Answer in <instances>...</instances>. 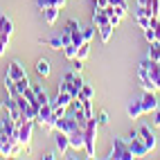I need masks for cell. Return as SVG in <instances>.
Listing matches in <instances>:
<instances>
[{"label": "cell", "mask_w": 160, "mask_h": 160, "mask_svg": "<svg viewBox=\"0 0 160 160\" xmlns=\"http://www.w3.org/2000/svg\"><path fill=\"white\" fill-rule=\"evenodd\" d=\"M97 117H90L83 129V151L86 158H95V142H97Z\"/></svg>", "instance_id": "cell-1"}, {"label": "cell", "mask_w": 160, "mask_h": 160, "mask_svg": "<svg viewBox=\"0 0 160 160\" xmlns=\"http://www.w3.org/2000/svg\"><path fill=\"white\" fill-rule=\"evenodd\" d=\"M36 124L41 129H52L54 131V124H57V117H54V108H52V104H43L38 108V117H36Z\"/></svg>", "instance_id": "cell-2"}, {"label": "cell", "mask_w": 160, "mask_h": 160, "mask_svg": "<svg viewBox=\"0 0 160 160\" xmlns=\"http://www.w3.org/2000/svg\"><path fill=\"white\" fill-rule=\"evenodd\" d=\"M126 142H129V149H131L133 158H147L149 156V147L142 142V138H140L138 131H131L129 138H126Z\"/></svg>", "instance_id": "cell-3"}, {"label": "cell", "mask_w": 160, "mask_h": 160, "mask_svg": "<svg viewBox=\"0 0 160 160\" xmlns=\"http://www.w3.org/2000/svg\"><path fill=\"white\" fill-rule=\"evenodd\" d=\"M108 158H115V160H133V153L129 149V142L122 140V138H113V151Z\"/></svg>", "instance_id": "cell-4"}, {"label": "cell", "mask_w": 160, "mask_h": 160, "mask_svg": "<svg viewBox=\"0 0 160 160\" xmlns=\"http://www.w3.org/2000/svg\"><path fill=\"white\" fill-rule=\"evenodd\" d=\"M54 129L57 131H63V133H72V131H77V129H81V126L77 124V120L72 117V113L70 115H63V117H59L57 120V124H54Z\"/></svg>", "instance_id": "cell-5"}, {"label": "cell", "mask_w": 160, "mask_h": 160, "mask_svg": "<svg viewBox=\"0 0 160 160\" xmlns=\"http://www.w3.org/2000/svg\"><path fill=\"white\" fill-rule=\"evenodd\" d=\"M140 102H142V111H144V115H147V113H153L158 106H160V99L156 97L153 90H144V97H142Z\"/></svg>", "instance_id": "cell-6"}, {"label": "cell", "mask_w": 160, "mask_h": 160, "mask_svg": "<svg viewBox=\"0 0 160 160\" xmlns=\"http://www.w3.org/2000/svg\"><path fill=\"white\" fill-rule=\"evenodd\" d=\"M34 124L36 122H23V124H18V140H20V144L23 147H27L29 142H32V131H34Z\"/></svg>", "instance_id": "cell-7"}, {"label": "cell", "mask_w": 160, "mask_h": 160, "mask_svg": "<svg viewBox=\"0 0 160 160\" xmlns=\"http://www.w3.org/2000/svg\"><path fill=\"white\" fill-rule=\"evenodd\" d=\"M54 144H57V151H59L61 156H66V151L70 149V138H68V133L54 129Z\"/></svg>", "instance_id": "cell-8"}, {"label": "cell", "mask_w": 160, "mask_h": 160, "mask_svg": "<svg viewBox=\"0 0 160 160\" xmlns=\"http://www.w3.org/2000/svg\"><path fill=\"white\" fill-rule=\"evenodd\" d=\"M70 149H74V151H83V129H77V131H72L70 135Z\"/></svg>", "instance_id": "cell-9"}, {"label": "cell", "mask_w": 160, "mask_h": 160, "mask_svg": "<svg viewBox=\"0 0 160 160\" xmlns=\"http://www.w3.org/2000/svg\"><path fill=\"white\" fill-rule=\"evenodd\" d=\"M133 16H135V20H138V25H140L142 29H147V27H151V18L147 16V7H140V5H138V7H135V12H133Z\"/></svg>", "instance_id": "cell-10"}, {"label": "cell", "mask_w": 160, "mask_h": 160, "mask_svg": "<svg viewBox=\"0 0 160 160\" xmlns=\"http://www.w3.org/2000/svg\"><path fill=\"white\" fill-rule=\"evenodd\" d=\"M138 133H140L142 142L149 147V151H153V149H156V135L151 133V129H149V126H140V129H138Z\"/></svg>", "instance_id": "cell-11"}, {"label": "cell", "mask_w": 160, "mask_h": 160, "mask_svg": "<svg viewBox=\"0 0 160 160\" xmlns=\"http://www.w3.org/2000/svg\"><path fill=\"white\" fill-rule=\"evenodd\" d=\"M7 77H12L14 81L23 79V77H25V68L20 66L18 61H12V63H9V66H7Z\"/></svg>", "instance_id": "cell-12"}, {"label": "cell", "mask_w": 160, "mask_h": 160, "mask_svg": "<svg viewBox=\"0 0 160 160\" xmlns=\"http://www.w3.org/2000/svg\"><path fill=\"white\" fill-rule=\"evenodd\" d=\"M59 12H61V9L54 7V5L45 7V9H43V20H45L48 25H54V23H57V18H59Z\"/></svg>", "instance_id": "cell-13"}, {"label": "cell", "mask_w": 160, "mask_h": 160, "mask_svg": "<svg viewBox=\"0 0 160 160\" xmlns=\"http://www.w3.org/2000/svg\"><path fill=\"white\" fill-rule=\"evenodd\" d=\"M0 34H2L5 38H12V34H14V23H12V18L0 16Z\"/></svg>", "instance_id": "cell-14"}, {"label": "cell", "mask_w": 160, "mask_h": 160, "mask_svg": "<svg viewBox=\"0 0 160 160\" xmlns=\"http://www.w3.org/2000/svg\"><path fill=\"white\" fill-rule=\"evenodd\" d=\"M149 77H151V81L156 83V90H160V63L158 61H151V66H149Z\"/></svg>", "instance_id": "cell-15"}, {"label": "cell", "mask_w": 160, "mask_h": 160, "mask_svg": "<svg viewBox=\"0 0 160 160\" xmlns=\"http://www.w3.org/2000/svg\"><path fill=\"white\" fill-rule=\"evenodd\" d=\"M126 113H129V117H133V120H138L140 115H144L142 111V102H129V106H126Z\"/></svg>", "instance_id": "cell-16"}, {"label": "cell", "mask_w": 160, "mask_h": 160, "mask_svg": "<svg viewBox=\"0 0 160 160\" xmlns=\"http://www.w3.org/2000/svg\"><path fill=\"white\" fill-rule=\"evenodd\" d=\"M97 32H99L102 43H108V41H111V36H113V32H115V27H113L111 23H104V25H99V27H97Z\"/></svg>", "instance_id": "cell-17"}, {"label": "cell", "mask_w": 160, "mask_h": 160, "mask_svg": "<svg viewBox=\"0 0 160 160\" xmlns=\"http://www.w3.org/2000/svg\"><path fill=\"white\" fill-rule=\"evenodd\" d=\"M52 104H59V106H68L72 104V95H70V90H59V95H57V99H50Z\"/></svg>", "instance_id": "cell-18"}, {"label": "cell", "mask_w": 160, "mask_h": 160, "mask_svg": "<svg viewBox=\"0 0 160 160\" xmlns=\"http://www.w3.org/2000/svg\"><path fill=\"white\" fill-rule=\"evenodd\" d=\"M104 23H108V14L104 12V9H99V7H95V12H92V25H104Z\"/></svg>", "instance_id": "cell-19"}, {"label": "cell", "mask_w": 160, "mask_h": 160, "mask_svg": "<svg viewBox=\"0 0 160 160\" xmlns=\"http://www.w3.org/2000/svg\"><path fill=\"white\" fill-rule=\"evenodd\" d=\"M81 88H83V81H81L79 74H74V79L70 81V95H72V99H77V97H79Z\"/></svg>", "instance_id": "cell-20"}, {"label": "cell", "mask_w": 160, "mask_h": 160, "mask_svg": "<svg viewBox=\"0 0 160 160\" xmlns=\"http://www.w3.org/2000/svg\"><path fill=\"white\" fill-rule=\"evenodd\" d=\"M34 92H36V102H38V106H43V104H48L50 102V97H48V92H45V88L41 86V83H34Z\"/></svg>", "instance_id": "cell-21"}, {"label": "cell", "mask_w": 160, "mask_h": 160, "mask_svg": "<svg viewBox=\"0 0 160 160\" xmlns=\"http://www.w3.org/2000/svg\"><path fill=\"white\" fill-rule=\"evenodd\" d=\"M147 57L151 59V61H160V41H151V43H149Z\"/></svg>", "instance_id": "cell-22"}, {"label": "cell", "mask_w": 160, "mask_h": 160, "mask_svg": "<svg viewBox=\"0 0 160 160\" xmlns=\"http://www.w3.org/2000/svg\"><path fill=\"white\" fill-rule=\"evenodd\" d=\"M72 117L77 120V124L81 126V129H86V124H88V117H86V113H83V108H72Z\"/></svg>", "instance_id": "cell-23"}, {"label": "cell", "mask_w": 160, "mask_h": 160, "mask_svg": "<svg viewBox=\"0 0 160 160\" xmlns=\"http://www.w3.org/2000/svg\"><path fill=\"white\" fill-rule=\"evenodd\" d=\"M160 14V0H149V5H147V16L149 18H158Z\"/></svg>", "instance_id": "cell-24"}, {"label": "cell", "mask_w": 160, "mask_h": 160, "mask_svg": "<svg viewBox=\"0 0 160 160\" xmlns=\"http://www.w3.org/2000/svg\"><path fill=\"white\" fill-rule=\"evenodd\" d=\"M36 72L41 74V77H48L50 74V61L48 59H38L36 61Z\"/></svg>", "instance_id": "cell-25"}, {"label": "cell", "mask_w": 160, "mask_h": 160, "mask_svg": "<svg viewBox=\"0 0 160 160\" xmlns=\"http://www.w3.org/2000/svg\"><path fill=\"white\" fill-rule=\"evenodd\" d=\"M43 45H50L52 50H63V43H61V36H52V38H43L41 41Z\"/></svg>", "instance_id": "cell-26"}, {"label": "cell", "mask_w": 160, "mask_h": 160, "mask_svg": "<svg viewBox=\"0 0 160 160\" xmlns=\"http://www.w3.org/2000/svg\"><path fill=\"white\" fill-rule=\"evenodd\" d=\"M81 32H83V41L86 43H90V41L97 36V25H90V27H81Z\"/></svg>", "instance_id": "cell-27"}, {"label": "cell", "mask_w": 160, "mask_h": 160, "mask_svg": "<svg viewBox=\"0 0 160 160\" xmlns=\"http://www.w3.org/2000/svg\"><path fill=\"white\" fill-rule=\"evenodd\" d=\"M61 43H63V48L72 43V32H70V27H68V25L61 29Z\"/></svg>", "instance_id": "cell-28"}, {"label": "cell", "mask_w": 160, "mask_h": 160, "mask_svg": "<svg viewBox=\"0 0 160 160\" xmlns=\"http://www.w3.org/2000/svg\"><path fill=\"white\" fill-rule=\"evenodd\" d=\"M77 50H79L77 45H74V43H70V45H66V48H63V54H66V59H68V61H72L74 57H77Z\"/></svg>", "instance_id": "cell-29"}, {"label": "cell", "mask_w": 160, "mask_h": 160, "mask_svg": "<svg viewBox=\"0 0 160 160\" xmlns=\"http://www.w3.org/2000/svg\"><path fill=\"white\" fill-rule=\"evenodd\" d=\"M27 88H29V79H27V74H25L23 79H18V81H16V92H18V95H23Z\"/></svg>", "instance_id": "cell-30"}, {"label": "cell", "mask_w": 160, "mask_h": 160, "mask_svg": "<svg viewBox=\"0 0 160 160\" xmlns=\"http://www.w3.org/2000/svg\"><path fill=\"white\" fill-rule=\"evenodd\" d=\"M5 88H7V92L12 95V97H16V95H18V92H16V81H14L12 77H5Z\"/></svg>", "instance_id": "cell-31"}, {"label": "cell", "mask_w": 160, "mask_h": 160, "mask_svg": "<svg viewBox=\"0 0 160 160\" xmlns=\"http://www.w3.org/2000/svg\"><path fill=\"white\" fill-rule=\"evenodd\" d=\"M88 54H90V43H81V45H79V50H77V57L86 61V59H88Z\"/></svg>", "instance_id": "cell-32"}, {"label": "cell", "mask_w": 160, "mask_h": 160, "mask_svg": "<svg viewBox=\"0 0 160 160\" xmlns=\"http://www.w3.org/2000/svg\"><path fill=\"white\" fill-rule=\"evenodd\" d=\"M92 95H95V90L88 86V83H83V88H81V92H79V97H81V99H92Z\"/></svg>", "instance_id": "cell-33"}, {"label": "cell", "mask_w": 160, "mask_h": 160, "mask_svg": "<svg viewBox=\"0 0 160 160\" xmlns=\"http://www.w3.org/2000/svg\"><path fill=\"white\" fill-rule=\"evenodd\" d=\"M70 63H72V70L77 72V74H79V72L83 70V59H79V57H74V59H72Z\"/></svg>", "instance_id": "cell-34"}, {"label": "cell", "mask_w": 160, "mask_h": 160, "mask_svg": "<svg viewBox=\"0 0 160 160\" xmlns=\"http://www.w3.org/2000/svg\"><path fill=\"white\" fill-rule=\"evenodd\" d=\"M23 95H25V99H27L29 104H38V102H36V92H34V88H32V86H29Z\"/></svg>", "instance_id": "cell-35"}, {"label": "cell", "mask_w": 160, "mask_h": 160, "mask_svg": "<svg viewBox=\"0 0 160 160\" xmlns=\"http://www.w3.org/2000/svg\"><path fill=\"white\" fill-rule=\"evenodd\" d=\"M97 124H99V126H106V124H108V113H106V111H102V113L97 115Z\"/></svg>", "instance_id": "cell-36"}, {"label": "cell", "mask_w": 160, "mask_h": 160, "mask_svg": "<svg viewBox=\"0 0 160 160\" xmlns=\"http://www.w3.org/2000/svg\"><path fill=\"white\" fill-rule=\"evenodd\" d=\"M7 48H9V38H5L2 34H0V57L7 52Z\"/></svg>", "instance_id": "cell-37"}, {"label": "cell", "mask_w": 160, "mask_h": 160, "mask_svg": "<svg viewBox=\"0 0 160 160\" xmlns=\"http://www.w3.org/2000/svg\"><path fill=\"white\" fill-rule=\"evenodd\" d=\"M144 38L149 41V43H151V41H156V32H153V27H147V29H144Z\"/></svg>", "instance_id": "cell-38"}, {"label": "cell", "mask_w": 160, "mask_h": 160, "mask_svg": "<svg viewBox=\"0 0 160 160\" xmlns=\"http://www.w3.org/2000/svg\"><path fill=\"white\" fill-rule=\"evenodd\" d=\"M120 20H122V18H120V16H115V14H113V16H108V23H111L113 27H117V25H120Z\"/></svg>", "instance_id": "cell-39"}, {"label": "cell", "mask_w": 160, "mask_h": 160, "mask_svg": "<svg viewBox=\"0 0 160 160\" xmlns=\"http://www.w3.org/2000/svg\"><path fill=\"white\" fill-rule=\"evenodd\" d=\"M111 5H115V7H126L129 9V5H126V0H108Z\"/></svg>", "instance_id": "cell-40"}, {"label": "cell", "mask_w": 160, "mask_h": 160, "mask_svg": "<svg viewBox=\"0 0 160 160\" xmlns=\"http://www.w3.org/2000/svg\"><path fill=\"white\" fill-rule=\"evenodd\" d=\"M108 5H111L108 0H95V7H99V9H106Z\"/></svg>", "instance_id": "cell-41"}, {"label": "cell", "mask_w": 160, "mask_h": 160, "mask_svg": "<svg viewBox=\"0 0 160 160\" xmlns=\"http://www.w3.org/2000/svg\"><path fill=\"white\" fill-rule=\"evenodd\" d=\"M153 124H156V126H160V106L153 111Z\"/></svg>", "instance_id": "cell-42"}, {"label": "cell", "mask_w": 160, "mask_h": 160, "mask_svg": "<svg viewBox=\"0 0 160 160\" xmlns=\"http://www.w3.org/2000/svg\"><path fill=\"white\" fill-rule=\"evenodd\" d=\"M52 5L59 7V9H63V7H66V0H52Z\"/></svg>", "instance_id": "cell-43"}, {"label": "cell", "mask_w": 160, "mask_h": 160, "mask_svg": "<svg viewBox=\"0 0 160 160\" xmlns=\"http://www.w3.org/2000/svg\"><path fill=\"white\" fill-rule=\"evenodd\" d=\"M138 5H140V7H147V5H149V0H138Z\"/></svg>", "instance_id": "cell-44"}, {"label": "cell", "mask_w": 160, "mask_h": 160, "mask_svg": "<svg viewBox=\"0 0 160 160\" xmlns=\"http://www.w3.org/2000/svg\"><path fill=\"white\" fill-rule=\"evenodd\" d=\"M2 142H5V135H2V133H0V147H2Z\"/></svg>", "instance_id": "cell-45"}, {"label": "cell", "mask_w": 160, "mask_h": 160, "mask_svg": "<svg viewBox=\"0 0 160 160\" xmlns=\"http://www.w3.org/2000/svg\"><path fill=\"white\" fill-rule=\"evenodd\" d=\"M2 108H5V102H2V99H0V111H2Z\"/></svg>", "instance_id": "cell-46"}]
</instances>
